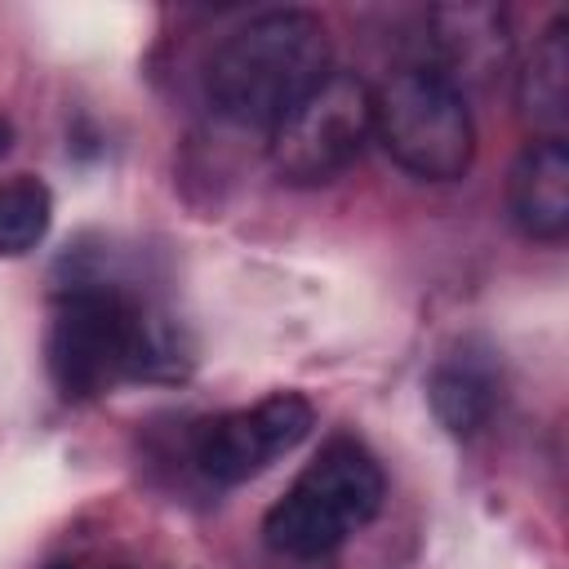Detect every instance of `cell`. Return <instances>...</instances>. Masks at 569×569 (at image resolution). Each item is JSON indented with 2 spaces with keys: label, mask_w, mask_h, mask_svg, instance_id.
I'll use <instances>...</instances> for the list:
<instances>
[{
  "label": "cell",
  "mask_w": 569,
  "mask_h": 569,
  "mask_svg": "<svg viewBox=\"0 0 569 569\" xmlns=\"http://www.w3.org/2000/svg\"><path fill=\"white\" fill-rule=\"evenodd\" d=\"M507 213L525 240L560 244L569 236V147L533 138L507 173Z\"/></svg>",
  "instance_id": "obj_8"
},
{
  "label": "cell",
  "mask_w": 569,
  "mask_h": 569,
  "mask_svg": "<svg viewBox=\"0 0 569 569\" xmlns=\"http://www.w3.org/2000/svg\"><path fill=\"white\" fill-rule=\"evenodd\" d=\"M182 325L116 280H71L53 298L44 360L67 400L102 396L138 378H178L187 369Z\"/></svg>",
  "instance_id": "obj_1"
},
{
  "label": "cell",
  "mask_w": 569,
  "mask_h": 569,
  "mask_svg": "<svg viewBox=\"0 0 569 569\" xmlns=\"http://www.w3.org/2000/svg\"><path fill=\"white\" fill-rule=\"evenodd\" d=\"M516 102L520 116L542 138H565L569 120V22L551 18L533 40L529 58L516 71Z\"/></svg>",
  "instance_id": "obj_10"
},
{
  "label": "cell",
  "mask_w": 569,
  "mask_h": 569,
  "mask_svg": "<svg viewBox=\"0 0 569 569\" xmlns=\"http://www.w3.org/2000/svg\"><path fill=\"white\" fill-rule=\"evenodd\" d=\"M329 71L325 22L307 9H267L218 40L204 62V93L222 120L271 133Z\"/></svg>",
  "instance_id": "obj_2"
},
{
  "label": "cell",
  "mask_w": 569,
  "mask_h": 569,
  "mask_svg": "<svg viewBox=\"0 0 569 569\" xmlns=\"http://www.w3.org/2000/svg\"><path fill=\"white\" fill-rule=\"evenodd\" d=\"M316 427V409L298 391H271L244 409L204 418L191 431V462L209 485H244L276 458L293 453Z\"/></svg>",
  "instance_id": "obj_6"
},
{
  "label": "cell",
  "mask_w": 569,
  "mask_h": 569,
  "mask_svg": "<svg viewBox=\"0 0 569 569\" xmlns=\"http://www.w3.org/2000/svg\"><path fill=\"white\" fill-rule=\"evenodd\" d=\"M53 222V196L40 178L18 173L0 182V258L31 253Z\"/></svg>",
  "instance_id": "obj_11"
},
{
  "label": "cell",
  "mask_w": 569,
  "mask_h": 569,
  "mask_svg": "<svg viewBox=\"0 0 569 569\" xmlns=\"http://www.w3.org/2000/svg\"><path fill=\"white\" fill-rule=\"evenodd\" d=\"M502 400V373L489 347L458 342L427 373V405L449 436H476L489 427Z\"/></svg>",
  "instance_id": "obj_9"
},
{
  "label": "cell",
  "mask_w": 569,
  "mask_h": 569,
  "mask_svg": "<svg viewBox=\"0 0 569 569\" xmlns=\"http://www.w3.org/2000/svg\"><path fill=\"white\" fill-rule=\"evenodd\" d=\"M9 138H13V129H9V120H4V116H0V156H4V151H9Z\"/></svg>",
  "instance_id": "obj_12"
},
{
  "label": "cell",
  "mask_w": 569,
  "mask_h": 569,
  "mask_svg": "<svg viewBox=\"0 0 569 569\" xmlns=\"http://www.w3.org/2000/svg\"><path fill=\"white\" fill-rule=\"evenodd\" d=\"M373 138L422 182H458L476 160L467 93L427 62L400 67L373 89Z\"/></svg>",
  "instance_id": "obj_4"
},
{
  "label": "cell",
  "mask_w": 569,
  "mask_h": 569,
  "mask_svg": "<svg viewBox=\"0 0 569 569\" xmlns=\"http://www.w3.org/2000/svg\"><path fill=\"white\" fill-rule=\"evenodd\" d=\"M373 138V84L333 67L276 129L271 164L289 187H325L347 173Z\"/></svg>",
  "instance_id": "obj_5"
},
{
  "label": "cell",
  "mask_w": 569,
  "mask_h": 569,
  "mask_svg": "<svg viewBox=\"0 0 569 569\" xmlns=\"http://www.w3.org/2000/svg\"><path fill=\"white\" fill-rule=\"evenodd\" d=\"M387 498V476L378 458L351 440L333 436L271 502L262 516V542L284 560H320L333 556L351 533H360Z\"/></svg>",
  "instance_id": "obj_3"
},
{
  "label": "cell",
  "mask_w": 569,
  "mask_h": 569,
  "mask_svg": "<svg viewBox=\"0 0 569 569\" xmlns=\"http://www.w3.org/2000/svg\"><path fill=\"white\" fill-rule=\"evenodd\" d=\"M431 71L462 89V80H493L511 62V22L498 4H440L427 13Z\"/></svg>",
  "instance_id": "obj_7"
}]
</instances>
